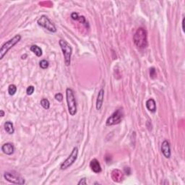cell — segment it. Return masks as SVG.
Listing matches in <instances>:
<instances>
[{
  "label": "cell",
  "mask_w": 185,
  "mask_h": 185,
  "mask_svg": "<svg viewBox=\"0 0 185 185\" xmlns=\"http://www.w3.org/2000/svg\"><path fill=\"white\" fill-rule=\"evenodd\" d=\"M71 17H72V19L74 20H78L80 16H79V15L77 14V12H72V14H71Z\"/></svg>",
  "instance_id": "cb8c5ba5"
},
{
  "label": "cell",
  "mask_w": 185,
  "mask_h": 185,
  "mask_svg": "<svg viewBox=\"0 0 185 185\" xmlns=\"http://www.w3.org/2000/svg\"><path fill=\"white\" fill-rule=\"evenodd\" d=\"M0 116H1V117H3L4 116V111L3 110L0 111Z\"/></svg>",
  "instance_id": "4316f807"
},
{
  "label": "cell",
  "mask_w": 185,
  "mask_h": 185,
  "mask_svg": "<svg viewBox=\"0 0 185 185\" xmlns=\"http://www.w3.org/2000/svg\"><path fill=\"white\" fill-rule=\"evenodd\" d=\"M133 41L135 46L139 49H145L148 45V34L143 28H139L133 36Z\"/></svg>",
  "instance_id": "6da1fadb"
},
{
  "label": "cell",
  "mask_w": 185,
  "mask_h": 185,
  "mask_svg": "<svg viewBox=\"0 0 185 185\" xmlns=\"http://www.w3.org/2000/svg\"><path fill=\"white\" fill-rule=\"evenodd\" d=\"M161 152L165 158H169L171 157V147H170L169 142L167 140H164L161 144Z\"/></svg>",
  "instance_id": "9c48e42d"
},
{
  "label": "cell",
  "mask_w": 185,
  "mask_h": 185,
  "mask_svg": "<svg viewBox=\"0 0 185 185\" xmlns=\"http://www.w3.org/2000/svg\"><path fill=\"white\" fill-rule=\"evenodd\" d=\"M103 98H104V90L103 89H101L100 91L98 92V97H97L96 100V109L101 110L102 108L103 103Z\"/></svg>",
  "instance_id": "4fadbf2b"
},
{
  "label": "cell",
  "mask_w": 185,
  "mask_h": 185,
  "mask_svg": "<svg viewBox=\"0 0 185 185\" xmlns=\"http://www.w3.org/2000/svg\"><path fill=\"white\" fill-rule=\"evenodd\" d=\"M4 177L7 181L12 184H24L25 181L21 176H17V174H15L11 172H5L4 174Z\"/></svg>",
  "instance_id": "ba28073f"
},
{
  "label": "cell",
  "mask_w": 185,
  "mask_h": 185,
  "mask_svg": "<svg viewBox=\"0 0 185 185\" xmlns=\"http://www.w3.org/2000/svg\"><path fill=\"white\" fill-rule=\"evenodd\" d=\"M1 150L4 154L7 155V156H11L15 152V146L12 143H5L1 146Z\"/></svg>",
  "instance_id": "8fae6325"
},
{
  "label": "cell",
  "mask_w": 185,
  "mask_h": 185,
  "mask_svg": "<svg viewBox=\"0 0 185 185\" xmlns=\"http://www.w3.org/2000/svg\"><path fill=\"white\" fill-rule=\"evenodd\" d=\"M30 49H31V52H34L38 57H41V56H42V54H43L42 49H41V48L39 47V46H38L37 45L31 46V48H30Z\"/></svg>",
  "instance_id": "2e32d148"
},
{
  "label": "cell",
  "mask_w": 185,
  "mask_h": 185,
  "mask_svg": "<svg viewBox=\"0 0 185 185\" xmlns=\"http://www.w3.org/2000/svg\"><path fill=\"white\" fill-rule=\"evenodd\" d=\"M150 77L153 79L156 77V72L154 67H151L150 69Z\"/></svg>",
  "instance_id": "7402d4cb"
},
{
  "label": "cell",
  "mask_w": 185,
  "mask_h": 185,
  "mask_svg": "<svg viewBox=\"0 0 185 185\" xmlns=\"http://www.w3.org/2000/svg\"><path fill=\"white\" fill-rule=\"evenodd\" d=\"M66 100L69 114L75 116L77 113V102L74 91L71 88H67L66 90Z\"/></svg>",
  "instance_id": "7a4b0ae2"
},
{
  "label": "cell",
  "mask_w": 185,
  "mask_h": 185,
  "mask_svg": "<svg viewBox=\"0 0 185 185\" xmlns=\"http://www.w3.org/2000/svg\"><path fill=\"white\" fill-rule=\"evenodd\" d=\"M39 65H40V67L41 69H46L49 67V62H48L47 60H46V59H43V60H41V62H39Z\"/></svg>",
  "instance_id": "d6986e66"
},
{
  "label": "cell",
  "mask_w": 185,
  "mask_h": 185,
  "mask_svg": "<svg viewBox=\"0 0 185 185\" xmlns=\"http://www.w3.org/2000/svg\"><path fill=\"white\" fill-rule=\"evenodd\" d=\"M77 156H78V148L77 147H75L72 150V153L68 156V158L64 161L63 163L61 164L60 168L62 170H66L70 167L72 164L76 161Z\"/></svg>",
  "instance_id": "8992f818"
},
{
  "label": "cell",
  "mask_w": 185,
  "mask_h": 185,
  "mask_svg": "<svg viewBox=\"0 0 185 185\" xmlns=\"http://www.w3.org/2000/svg\"><path fill=\"white\" fill-rule=\"evenodd\" d=\"M124 171H125V173L127 175L131 174V169H130V167H125V168H124Z\"/></svg>",
  "instance_id": "484cf974"
},
{
  "label": "cell",
  "mask_w": 185,
  "mask_h": 185,
  "mask_svg": "<svg viewBox=\"0 0 185 185\" xmlns=\"http://www.w3.org/2000/svg\"><path fill=\"white\" fill-rule=\"evenodd\" d=\"M37 23L39 25L44 28L47 30V31H50V32H57V28H56V26L54 25V23L48 18V17H46V15L41 16V17H39V19L37 20Z\"/></svg>",
  "instance_id": "52a82bcc"
},
{
  "label": "cell",
  "mask_w": 185,
  "mask_h": 185,
  "mask_svg": "<svg viewBox=\"0 0 185 185\" xmlns=\"http://www.w3.org/2000/svg\"><path fill=\"white\" fill-rule=\"evenodd\" d=\"M35 87L33 85H30L27 87V90H26V92H27V95H31L34 92Z\"/></svg>",
  "instance_id": "44dd1931"
},
{
  "label": "cell",
  "mask_w": 185,
  "mask_h": 185,
  "mask_svg": "<svg viewBox=\"0 0 185 185\" xmlns=\"http://www.w3.org/2000/svg\"><path fill=\"white\" fill-rule=\"evenodd\" d=\"M54 98H55V99L57 101L62 102V100H63V95H62V93H59H59L56 94Z\"/></svg>",
  "instance_id": "603a6c76"
},
{
  "label": "cell",
  "mask_w": 185,
  "mask_h": 185,
  "mask_svg": "<svg viewBox=\"0 0 185 185\" xmlns=\"http://www.w3.org/2000/svg\"><path fill=\"white\" fill-rule=\"evenodd\" d=\"M124 111L123 109L120 108L118 109L117 110H116L107 119L106 122V126H113V125H116L119 124L120 122L122 121L124 117Z\"/></svg>",
  "instance_id": "5b68a950"
},
{
  "label": "cell",
  "mask_w": 185,
  "mask_h": 185,
  "mask_svg": "<svg viewBox=\"0 0 185 185\" xmlns=\"http://www.w3.org/2000/svg\"><path fill=\"white\" fill-rule=\"evenodd\" d=\"M21 39H22V37H21L20 35H16L12 39H9V41L4 43L1 46V49H0V59H2L7 54V53L8 52V51L11 49L13 46H15L21 40Z\"/></svg>",
  "instance_id": "277c9868"
},
{
  "label": "cell",
  "mask_w": 185,
  "mask_h": 185,
  "mask_svg": "<svg viewBox=\"0 0 185 185\" xmlns=\"http://www.w3.org/2000/svg\"><path fill=\"white\" fill-rule=\"evenodd\" d=\"M80 22L82 23V24H83L85 26V27H87L89 28V25H88V23L87 22L86 19H85V17H84V16H80V17H79V20H78Z\"/></svg>",
  "instance_id": "ffe728a7"
},
{
  "label": "cell",
  "mask_w": 185,
  "mask_h": 185,
  "mask_svg": "<svg viewBox=\"0 0 185 185\" xmlns=\"http://www.w3.org/2000/svg\"><path fill=\"white\" fill-rule=\"evenodd\" d=\"M41 106L44 109H49L50 108V102H49V101L46 98L41 99Z\"/></svg>",
  "instance_id": "e0dca14e"
},
{
  "label": "cell",
  "mask_w": 185,
  "mask_h": 185,
  "mask_svg": "<svg viewBox=\"0 0 185 185\" xmlns=\"http://www.w3.org/2000/svg\"><path fill=\"white\" fill-rule=\"evenodd\" d=\"M145 105H146V107H147V109H148V110L150 111V112H153V113L156 112V103L154 99H153V98L148 99V100L146 101Z\"/></svg>",
  "instance_id": "5bb4252c"
},
{
  "label": "cell",
  "mask_w": 185,
  "mask_h": 185,
  "mask_svg": "<svg viewBox=\"0 0 185 185\" xmlns=\"http://www.w3.org/2000/svg\"><path fill=\"white\" fill-rule=\"evenodd\" d=\"M90 167L91 170L95 173H99L101 172V166L100 163L96 158H93L90 162Z\"/></svg>",
  "instance_id": "30bf717a"
},
{
  "label": "cell",
  "mask_w": 185,
  "mask_h": 185,
  "mask_svg": "<svg viewBox=\"0 0 185 185\" xmlns=\"http://www.w3.org/2000/svg\"><path fill=\"white\" fill-rule=\"evenodd\" d=\"M111 176V179H113L114 181H115V182H120L124 179V173L120 170L114 169L112 171Z\"/></svg>",
  "instance_id": "7c38bea8"
},
{
  "label": "cell",
  "mask_w": 185,
  "mask_h": 185,
  "mask_svg": "<svg viewBox=\"0 0 185 185\" xmlns=\"http://www.w3.org/2000/svg\"><path fill=\"white\" fill-rule=\"evenodd\" d=\"M86 184H87L86 178H82V179H81L80 181H79V182L77 183V184H78V185H80V184L85 185Z\"/></svg>",
  "instance_id": "d4e9b609"
},
{
  "label": "cell",
  "mask_w": 185,
  "mask_h": 185,
  "mask_svg": "<svg viewBox=\"0 0 185 185\" xmlns=\"http://www.w3.org/2000/svg\"><path fill=\"white\" fill-rule=\"evenodd\" d=\"M4 130L9 135H12L15 132L14 126H13L12 122L8 121L4 123Z\"/></svg>",
  "instance_id": "9a60e30c"
},
{
  "label": "cell",
  "mask_w": 185,
  "mask_h": 185,
  "mask_svg": "<svg viewBox=\"0 0 185 185\" xmlns=\"http://www.w3.org/2000/svg\"><path fill=\"white\" fill-rule=\"evenodd\" d=\"M59 44L63 53L64 64L66 66H69L71 63V57L72 54V48L71 47L68 42L62 39L59 40Z\"/></svg>",
  "instance_id": "3957f363"
},
{
  "label": "cell",
  "mask_w": 185,
  "mask_h": 185,
  "mask_svg": "<svg viewBox=\"0 0 185 185\" xmlns=\"http://www.w3.org/2000/svg\"><path fill=\"white\" fill-rule=\"evenodd\" d=\"M184 20H185V18H184L182 20V29L184 31Z\"/></svg>",
  "instance_id": "83f0119b"
},
{
  "label": "cell",
  "mask_w": 185,
  "mask_h": 185,
  "mask_svg": "<svg viewBox=\"0 0 185 185\" xmlns=\"http://www.w3.org/2000/svg\"><path fill=\"white\" fill-rule=\"evenodd\" d=\"M16 91H17V87H16L15 85L12 84V85H9V87H8V93H9V95H14L16 93Z\"/></svg>",
  "instance_id": "ac0fdd59"
}]
</instances>
